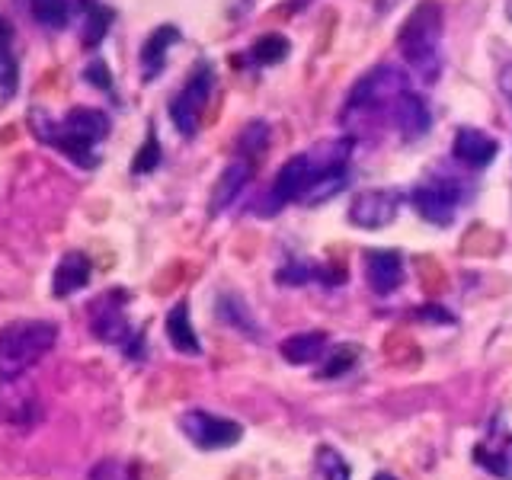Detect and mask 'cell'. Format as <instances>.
Masks as SVG:
<instances>
[{
	"instance_id": "obj_25",
	"label": "cell",
	"mask_w": 512,
	"mask_h": 480,
	"mask_svg": "<svg viewBox=\"0 0 512 480\" xmlns=\"http://www.w3.org/2000/svg\"><path fill=\"white\" fill-rule=\"evenodd\" d=\"M356 356H359V349L356 346H340V349H333L327 362L320 365V378H336V375H346L352 365H356Z\"/></svg>"
},
{
	"instance_id": "obj_12",
	"label": "cell",
	"mask_w": 512,
	"mask_h": 480,
	"mask_svg": "<svg viewBox=\"0 0 512 480\" xmlns=\"http://www.w3.org/2000/svg\"><path fill=\"white\" fill-rule=\"evenodd\" d=\"M474 461L500 480H512V432L496 426L474 445Z\"/></svg>"
},
{
	"instance_id": "obj_24",
	"label": "cell",
	"mask_w": 512,
	"mask_h": 480,
	"mask_svg": "<svg viewBox=\"0 0 512 480\" xmlns=\"http://www.w3.org/2000/svg\"><path fill=\"white\" fill-rule=\"evenodd\" d=\"M109 23H112V10H106L100 4H90V13L84 20V45L87 48L100 45L106 39V32H109Z\"/></svg>"
},
{
	"instance_id": "obj_29",
	"label": "cell",
	"mask_w": 512,
	"mask_h": 480,
	"mask_svg": "<svg viewBox=\"0 0 512 480\" xmlns=\"http://www.w3.org/2000/svg\"><path fill=\"white\" fill-rule=\"evenodd\" d=\"M90 480H135V477H132V468L122 461H100L90 471Z\"/></svg>"
},
{
	"instance_id": "obj_16",
	"label": "cell",
	"mask_w": 512,
	"mask_h": 480,
	"mask_svg": "<svg viewBox=\"0 0 512 480\" xmlns=\"http://www.w3.org/2000/svg\"><path fill=\"white\" fill-rule=\"evenodd\" d=\"M90 272H93V266L84 253H77V250L64 253L55 266V276H52V295L68 298V295L80 292V288L90 282Z\"/></svg>"
},
{
	"instance_id": "obj_18",
	"label": "cell",
	"mask_w": 512,
	"mask_h": 480,
	"mask_svg": "<svg viewBox=\"0 0 512 480\" xmlns=\"http://www.w3.org/2000/svg\"><path fill=\"white\" fill-rule=\"evenodd\" d=\"M167 340L176 352H183V356H199L202 352V343L196 330H192V320H189V304L180 301L173 304L170 314H167Z\"/></svg>"
},
{
	"instance_id": "obj_30",
	"label": "cell",
	"mask_w": 512,
	"mask_h": 480,
	"mask_svg": "<svg viewBox=\"0 0 512 480\" xmlns=\"http://www.w3.org/2000/svg\"><path fill=\"white\" fill-rule=\"evenodd\" d=\"M416 317H426V320H436V324H455V317L448 314V311H442V308H436V304H426L423 311H416Z\"/></svg>"
},
{
	"instance_id": "obj_13",
	"label": "cell",
	"mask_w": 512,
	"mask_h": 480,
	"mask_svg": "<svg viewBox=\"0 0 512 480\" xmlns=\"http://www.w3.org/2000/svg\"><path fill=\"white\" fill-rule=\"evenodd\" d=\"M391 116H394V125L404 141H420L432 125V112H429L426 100L413 90H404L397 96Z\"/></svg>"
},
{
	"instance_id": "obj_11",
	"label": "cell",
	"mask_w": 512,
	"mask_h": 480,
	"mask_svg": "<svg viewBox=\"0 0 512 480\" xmlns=\"http://www.w3.org/2000/svg\"><path fill=\"white\" fill-rule=\"evenodd\" d=\"M365 282L375 295H391L404 285V260L397 250H368L362 256Z\"/></svg>"
},
{
	"instance_id": "obj_32",
	"label": "cell",
	"mask_w": 512,
	"mask_h": 480,
	"mask_svg": "<svg viewBox=\"0 0 512 480\" xmlns=\"http://www.w3.org/2000/svg\"><path fill=\"white\" fill-rule=\"evenodd\" d=\"M500 90L512 100V64H506V68L500 71Z\"/></svg>"
},
{
	"instance_id": "obj_20",
	"label": "cell",
	"mask_w": 512,
	"mask_h": 480,
	"mask_svg": "<svg viewBox=\"0 0 512 480\" xmlns=\"http://www.w3.org/2000/svg\"><path fill=\"white\" fill-rule=\"evenodd\" d=\"M16 77H20V64L13 55V32L7 20H0V90L7 96L16 90Z\"/></svg>"
},
{
	"instance_id": "obj_8",
	"label": "cell",
	"mask_w": 512,
	"mask_h": 480,
	"mask_svg": "<svg viewBox=\"0 0 512 480\" xmlns=\"http://www.w3.org/2000/svg\"><path fill=\"white\" fill-rule=\"evenodd\" d=\"M212 87H215L212 64L199 61L196 71L189 74V80L180 87V93H176L173 103H170V119H173L176 132H180V135L192 138V135L199 132L205 106H208V100H212Z\"/></svg>"
},
{
	"instance_id": "obj_6",
	"label": "cell",
	"mask_w": 512,
	"mask_h": 480,
	"mask_svg": "<svg viewBox=\"0 0 512 480\" xmlns=\"http://www.w3.org/2000/svg\"><path fill=\"white\" fill-rule=\"evenodd\" d=\"M125 301L128 295L122 288H112V292L100 295L96 301H90V330L100 343H109V346H122L125 356L138 359L141 349L135 346V330H132V320L125 317Z\"/></svg>"
},
{
	"instance_id": "obj_26",
	"label": "cell",
	"mask_w": 512,
	"mask_h": 480,
	"mask_svg": "<svg viewBox=\"0 0 512 480\" xmlns=\"http://www.w3.org/2000/svg\"><path fill=\"white\" fill-rule=\"evenodd\" d=\"M317 471L324 480H349V464L333 448H320L317 452Z\"/></svg>"
},
{
	"instance_id": "obj_14",
	"label": "cell",
	"mask_w": 512,
	"mask_h": 480,
	"mask_svg": "<svg viewBox=\"0 0 512 480\" xmlns=\"http://www.w3.org/2000/svg\"><path fill=\"white\" fill-rule=\"evenodd\" d=\"M496 151H500V144H496L493 135L480 132V128H461L452 141V154L458 164H464L468 170H484L496 160Z\"/></svg>"
},
{
	"instance_id": "obj_35",
	"label": "cell",
	"mask_w": 512,
	"mask_h": 480,
	"mask_svg": "<svg viewBox=\"0 0 512 480\" xmlns=\"http://www.w3.org/2000/svg\"><path fill=\"white\" fill-rule=\"evenodd\" d=\"M506 16H509V20H512V0H506Z\"/></svg>"
},
{
	"instance_id": "obj_33",
	"label": "cell",
	"mask_w": 512,
	"mask_h": 480,
	"mask_svg": "<svg viewBox=\"0 0 512 480\" xmlns=\"http://www.w3.org/2000/svg\"><path fill=\"white\" fill-rule=\"evenodd\" d=\"M397 4H400V0H378V4H375V10H378V13H391V10H394Z\"/></svg>"
},
{
	"instance_id": "obj_3",
	"label": "cell",
	"mask_w": 512,
	"mask_h": 480,
	"mask_svg": "<svg viewBox=\"0 0 512 480\" xmlns=\"http://www.w3.org/2000/svg\"><path fill=\"white\" fill-rule=\"evenodd\" d=\"M36 135L48 141L52 148H58L68 160H74L77 167H96V144L109 135V116L100 109L77 106L71 112H64L61 122H39L36 119Z\"/></svg>"
},
{
	"instance_id": "obj_9",
	"label": "cell",
	"mask_w": 512,
	"mask_h": 480,
	"mask_svg": "<svg viewBox=\"0 0 512 480\" xmlns=\"http://www.w3.org/2000/svg\"><path fill=\"white\" fill-rule=\"evenodd\" d=\"M180 429L183 436L196 445L205 448V452H218V448H231L244 439V426L234 420H224V416H215L208 410H186L180 416Z\"/></svg>"
},
{
	"instance_id": "obj_21",
	"label": "cell",
	"mask_w": 512,
	"mask_h": 480,
	"mask_svg": "<svg viewBox=\"0 0 512 480\" xmlns=\"http://www.w3.org/2000/svg\"><path fill=\"white\" fill-rule=\"evenodd\" d=\"M285 58H288V39L276 36V32H269V36L256 39L250 45V52H247V61L250 64H263V68H269V64H279Z\"/></svg>"
},
{
	"instance_id": "obj_2",
	"label": "cell",
	"mask_w": 512,
	"mask_h": 480,
	"mask_svg": "<svg viewBox=\"0 0 512 480\" xmlns=\"http://www.w3.org/2000/svg\"><path fill=\"white\" fill-rule=\"evenodd\" d=\"M442 23H445V13L439 0H420L397 32L400 55L410 64V71L416 77H423L426 84H436V77L442 71V55H439Z\"/></svg>"
},
{
	"instance_id": "obj_5",
	"label": "cell",
	"mask_w": 512,
	"mask_h": 480,
	"mask_svg": "<svg viewBox=\"0 0 512 480\" xmlns=\"http://www.w3.org/2000/svg\"><path fill=\"white\" fill-rule=\"evenodd\" d=\"M404 90H410L407 87V74L400 68H394V64H378V68L362 74L356 80V87L349 90L346 106L340 112V122L346 128L372 122L378 112H391L394 103H397V96Z\"/></svg>"
},
{
	"instance_id": "obj_15",
	"label": "cell",
	"mask_w": 512,
	"mask_h": 480,
	"mask_svg": "<svg viewBox=\"0 0 512 480\" xmlns=\"http://www.w3.org/2000/svg\"><path fill=\"white\" fill-rule=\"evenodd\" d=\"M253 170H256V160H250L244 154H237L231 164L224 167V173L215 183V192H212V212H221V208H228L237 199V192L250 183Z\"/></svg>"
},
{
	"instance_id": "obj_19",
	"label": "cell",
	"mask_w": 512,
	"mask_h": 480,
	"mask_svg": "<svg viewBox=\"0 0 512 480\" xmlns=\"http://www.w3.org/2000/svg\"><path fill=\"white\" fill-rule=\"evenodd\" d=\"M180 42V29L176 26H160L151 32V39L144 42L141 48V68H144V77H154L160 68H164V61H167V48Z\"/></svg>"
},
{
	"instance_id": "obj_22",
	"label": "cell",
	"mask_w": 512,
	"mask_h": 480,
	"mask_svg": "<svg viewBox=\"0 0 512 480\" xmlns=\"http://www.w3.org/2000/svg\"><path fill=\"white\" fill-rule=\"evenodd\" d=\"M29 10L48 29H61L71 20V0H29Z\"/></svg>"
},
{
	"instance_id": "obj_17",
	"label": "cell",
	"mask_w": 512,
	"mask_h": 480,
	"mask_svg": "<svg viewBox=\"0 0 512 480\" xmlns=\"http://www.w3.org/2000/svg\"><path fill=\"white\" fill-rule=\"evenodd\" d=\"M324 349H327V333L324 330H304V333H295L282 340L279 352L285 362L292 365H308V362H317L324 359Z\"/></svg>"
},
{
	"instance_id": "obj_1",
	"label": "cell",
	"mask_w": 512,
	"mask_h": 480,
	"mask_svg": "<svg viewBox=\"0 0 512 480\" xmlns=\"http://www.w3.org/2000/svg\"><path fill=\"white\" fill-rule=\"evenodd\" d=\"M349 151H352V138H336V141L317 144L311 151H301L292 160H285L276 173V180H272L263 215H276L285 205L304 202L327 170L349 164Z\"/></svg>"
},
{
	"instance_id": "obj_31",
	"label": "cell",
	"mask_w": 512,
	"mask_h": 480,
	"mask_svg": "<svg viewBox=\"0 0 512 480\" xmlns=\"http://www.w3.org/2000/svg\"><path fill=\"white\" fill-rule=\"evenodd\" d=\"M87 74H90V80H93L96 87L109 90V84H112V80H109V71H106V64H100V61H96V64H90V68H87Z\"/></svg>"
},
{
	"instance_id": "obj_4",
	"label": "cell",
	"mask_w": 512,
	"mask_h": 480,
	"mask_svg": "<svg viewBox=\"0 0 512 480\" xmlns=\"http://www.w3.org/2000/svg\"><path fill=\"white\" fill-rule=\"evenodd\" d=\"M58 343V324L52 320H13L0 327V381H16L39 365Z\"/></svg>"
},
{
	"instance_id": "obj_34",
	"label": "cell",
	"mask_w": 512,
	"mask_h": 480,
	"mask_svg": "<svg viewBox=\"0 0 512 480\" xmlns=\"http://www.w3.org/2000/svg\"><path fill=\"white\" fill-rule=\"evenodd\" d=\"M375 480H397V477H394V474H384V471H381V474H375Z\"/></svg>"
},
{
	"instance_id": "obj_27",
	"label": "cell",
	"mask_w": 512,
	"mask_h": 480,
	"mask_svg": "<svg viewBox=\"0 0 512 480\" xmlns=\"http://www.w3.org/2000/svg\"><path fill=\"white\" fill-rule=\"evenodd\" d=\"M218 304H221V317L228 320V324H234L237 330H244L247 336H253V340H256V324L247 317V311H244V304H240V298L224 295Z\"/></svg>"
},
{
	"instance_id": "obj_28",
	"label": "cell",
	"mask_w": 512,
	"mask_h": 480,
	"mask_svg": "<svg viewBox=\"0 0 512 480\" xmlns=\"http://www.w3.org/2000/svg\"><path fill=\"white\" fill-rule=\"evenodd\" d=\"M157 164H160V144H157L154 135H148V141H144V148H141L138 157H135L132 170H135V173H151Z\"/></svg>"
},
{
	"instance_id": "obj_7",
	"label": "cell",
	"mask_w": 512,
	"mask_h": 480,
	"mask_svg": "<svg viewBox=\"0 0 512 480\" xmlns=\"http://www.w3.org/2000/svg\"><path fill=\"white\" fill-rule=\"evenodd\" d=\"M464 196H468V189H464V183L455 180V176H432V180L413 186L410 205L416 208V215L423 221L445 228V224H452L458 218Z\"/></svg>"
},
{
	"instance_id": "obj_23",
	"label": "cell",
	"mask_w": 512,
	"mask_h": 480,
	"mask_svg": "<svg viewBox=\"0 0 512 480\" xmlns=\"http://www.w3.org/2000/svg\"><path fill=\"white\" fill-rule=\"evenodd\" d=\"M266 148H269V125L266 122H250L237 138V154L256 160V164H260V157L266 154Z\"/></svg>"
},
{
	"instance_id": "obj_10",
	"label": "cell",
	"mask_w": 512,
	"mask_h": 480,
	"mask_svg": "<svg viewBox=\"0 0 512 480\" xmlns=\"http://www.w3.org/2000/svg\"><path fill=\"white\" fill-rule=\"evenodd\" d=\"M400 205H404L400 189H365L356 196V202L349 205V221L365 231L388 228V224L397 218Z\"/></svg>"
}]
</instances>
